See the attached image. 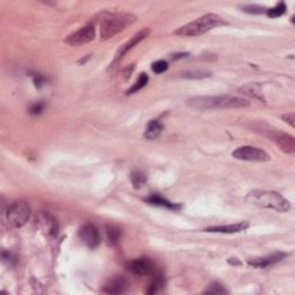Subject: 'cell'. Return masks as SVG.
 <instances>
[{
	"instance_id": "obj_1",
	"label": "cell",
	"mask_w": 295,
	"mask_h": 295,
	"mask_svg": "<svg viewBox=\"0 0 295 295\" xmlns=\"http://www.w3.org/2000/svg\"><path fill=\"white\" fill-rule=\"evenodd\" d=\"M100 24V39L107 40L114 37L119 32L124 31L127 27L136 21V16L131 13H111L103 12L96 16Z\"/></svg>"
},
{
	"instance_id": "obj_2",
	"label": "cell",
	"mask_w": 295,
	"mask_h": 295,
	"mask_svg": "<svg viewBox=\"0 0 295 295\" xmlns=\"http://www.w3.org/2000/svg\"><path fill=\"white\" fill-rule=\"evenodd\" d=\"M188 105L196 110H225V108H244L250 105L247 99L234 96H200L188 100Z\"/></svg>"
},
{
	"instance_id": "obj_3",
	"label": "cell",
	"mask_w": 295,
	"mask_h": 295,
	"mask_svg": "<svg viewBox=\"0 0 295 295\" xmlns=\"http://www.w3.org/2000/svg\"><path fill=\"white\" fill-rule=\"evenodd\" d=\"M246 202L256 208L271 209L274 211L287 212L290 210V203L281 194L271 191H253L247 194Z\"/></svg>"
},
{
	"instance_id": "obj_4",
	"label": "cell",
	"mask_w": 295,
	"mask_h": 295,
	"mask_svg": "<svg viewBox=\"0 0 295 295\" xmlns=\"http://www.w3.org/2000/svg\"><path fill=\"white\" fill-rule=\"evenodd\" d=\"M226 24L227 23L219 15L209 13L180 27L174 31V35L181 36V37H196V36L203 35L217 27L226 26Z\"/></svg>"
},
{
	"instance_id": "obj_5",
	"label": "cell",
	"mask_w": 295,
	"mask_h": 295,
	"mask_svg": "<svg viewBox=\"0 0 295 295\" xmlns=\"http://www.w3.org/2000/svg\"><path fill=\"white\" fill-rule=\"evenodd\" d=\"M31 215L30 205L24 201H15L7 209V223L14 228H20L29 220Z\"/></svg>"
},
{
	"instance_id": "obj_6",
	"label": "cell",
	"mask_w": 295,
	"mask_h": 295,
	"mask_svg": "<svg viewBox=\"0 0 295 295\" xmlns=\"http://www.w3.org/2000/svg\"><path fill=\"white\" fill-rule=\"evenodd\" d=\"M232 156L235 159L244 161H255V163H265L270 160V155L266 151L262 150L260 148L250 147V145H244V147L237 148L233 151Z\"/></svg>"
},
{
	"instance_id": "obj_7",
	"label": "cell",
	"mask_w": 295,
	"mask_h": 295,
	"mask_svg": "<svg viewBox=\"0 0 295 295\" xmlns=\"http://www.w3.org/2000/svg\"><path fill=\"white\" fill-rule=\"evenodd\" d=\"M95 36L96 28L92 23H89L84 27L80 28L79 30L72 32L71 35H68L66 39H65V43L70 46H81L94 40Z\"/></svg>"
},
{
	"instance_id": "obj_8",
	"label": "cell",
	"mask_w": 295,
	"mask_h": 295,
	"mask_svg": "<svg viewBox=\"0 0 295 295\" xmlns=\"http://www.w3.org/2000/svg\"><path fill=\"white\" fill-rule=\"evenodd\" d=\"M35 225L46 237H55L59 231L58 221L47 211H39L36 215Z\"/></svg>"
},
{
	"instance_id": "obj_9",
	"label": "cell",
	"mask_w": 295,
	"mask_h": 295,
	"mask_svg": "<svg viewBox=\"0 0 295 295\" xmlns=\"http://www.w3.org/2000/svg\"><path fill=\"white\" fill-rule=\"evenodd\" d=\"M151 30L149 29V28H144V29H142L141 31L137 32V34H135L133 37L128 40L127 43H125L123 46H120V48L118 51H116L115 53V56H114V60H113V63L111 65V67L115 66L116 64H118L121 59L124 58L125 55H126L129 51L132 50V48H134L137 44L142 42L143 39H145L148 37L149 35H150Z\"/></svg>"
},
{
	"instance_id": "obj_10",
	"label": "cell",
	"mask_w": 295,
	"mask_h": 295,
	"mask_svg": "<svg viewBox=\"0 0 295 295\" xmlns=\"http://www.w3.org/2000/svg\"><path fill=\"white\" fill-rule=\"evenodd\" d=\"M78 235L80 240L83 242L87 247L94 249L97 248L100 244V234L98 228L92 224H86L79 229Z\"/></svg>"
},
{
	"instance_id": "obj_11",
	"label": "cell",
	"mask_w": 295,
	"mask_h": 295,
	"mask_svg": "<svg viewBox=\"0 0 295 295\" xmlns=\"http://www.w3.org/2000/svg\"><path fill=\"white\" fill-rule=\"evenodd\" d=\"M269 137L272 142L279 147L282 152L288 153V155H293L295 152V140L292 135L282 132H272L269 133Z\"/></svg>"
},
{
	"instance_id": "obj_12",
	"label": "cell",
	"mask_w": 295,
	"mask_h": 295,
	"mask_svg": "<svg viewBox=\"0 0 295 295\" xmlns=\"http://www.w3.org/2000/svg\"><path fill=\"white\" fill-rule=\"evenodd\" d=\"M129 269H131L133 273L137 274V276H151V274L156 272L155 265L147 257H141L133 261L129 264Z\"/></svg>"
},
{
	"instance_id": "obj_13",
	"label": "cell",
	"mask_w": 295,
	"mask_h": 295,
	"mask_svg": "<svg viewBox=\"0 0 295 295\" xmlns=\"http://www.w3.org/2000/svg\"><path fill=\"white\" fill-rule=\"evenodd\" d=\"M286 256H287V254H285V253H274L272 254V255L255 258V260H250L248 261V263L252 266H254V268L265 269V268H270V266L279 263V262L284 260Z\"/></svg>"
},
{
	"instance_id": "obj_14",
	"label": "cell",
	"mask_w": 295,
	"mask_h": 295,
	"mask_svg": "<svg viewBox=\"0 0 295 295\" xmlns=\"http://www.w3.org/2000/svg\"><path fill=\"white\" fill-rule=\"evenodd\" d=\"M129 287V282L124 276H116L105 285L103 289L106 294H121L125 293Z\"/></svg>"
},
{
	"instance_id": "obj_15",
	"label": "cell",
	"mask_w": 295,
	"mask_h": 295,
	"mask_svg": "<svg viewBox=\"0 0 295 295\" xmlns=\"http://www.w3.org/2000/svg\"><path fill=\"white\" fill-rule=\"evenodd\" d=\"M249 227V223L247 221H240V223L232 224V225H223V226H211L205 229V232L209 233H223V234H233L240 233L246 231Z\"/></svg>"
},
{
	"instance_id": "obj_16",
	"label": "cell",
	"mask_w": 295,
	"mask_h": 295,
	"mask_svg": "<svg viewBox=\"0 0 295 295\" xmlns=\"http://www.w3.org/2000/svg\"><path fill=\"white\" fill-rule=\"evenodd\" d=\"M164 131L163 124L160 123L159 120H151L150 123L147 125V128H145L144 132V137L147 140H155L157 137H159L161 132Z\"/></svg>"
},
{
	"instance_id": "obj_17",
	"label": "cell",
	"mask_w": 295,
	"mask_h": 295,
	"mask_svg": "<svg viewBox=\"0 0 295 295\" xmlns=\"http://www.w3.org/2000/svg\"><path fill=\"white\" fill-rule=\"evenodd\" d=\"M147 202H149V203L152 204V205H158V207L167 208V209H171V210H180L181 209V205L175 204V203H172V202L165 200L164 197H161L159 195H152V196H150L147 200Z\"/></svg>"
},
{
	"instance_id": "obj_18",
	"label": "cell",
	"mask_w": 295,
	"mask_h": 295,
	"mask_svg": "<svg viewBox=\"0 0 295 295\" xmlns=\"http://www.w3.org/2000/svg\"><path fill=\"white\" fill-rule=\"evenodd\" d=\"M106 235L110 245L116 246L121 241V238H123V231L119 227H116V226H106Z\"/></svg>"
},
{
	"instance_id": "obj_19",
	"label": "cell",
	"mask_w": 295,
	"mask_h": 295,
	"mask_svg": "<svg viewBox=\"0 0 295 295\" xmlns=\"http://www.w3.org/2000/svg\"><path fill=\"white\" fill-rule=\"evenodd\" d=\"M164 284H165V280H164V277L161 273H156L155 276H153V279L151 280L150 285H149V288L147 289V293L148 294H156L161 290V288L164 287Z\"/></svg>"
},
{
	"instance_id": "obj_20",
	"label": "cell",
	"mask_w": 295,
	"mask_h": 295,
	"mask_svg": "<svg viewBox=\"0 0 295 295\" xmlns=\"http://www.w3.org/2000/svg\"><path fill=\"white\" fill-rule=\"evenodd\" d=\"M240 90L244 92L246 95H249L254 97V98H257V99H261V100H264L263 97H262V92L260 90V87H258V84L256 83H249V84H246L245 87H242Z\"/></svg>"
},
{
	"instance_id": "obj_21",
	"label": "cell",
	"mask_w": 295,
	"mask_h": 295,
	"mask_svg": "<svg viewBox=\"0 0 295 295\" xmlns=\"http://www.w3.org/2000/svg\"><path fill=\"white\" fill-rule=\"evenodd\" d=\"M286 10H287L286 4L280 2V3H278L276 6H273L272 8H269V10L266 11V14H268L269 18H271V19L280 18V16H282L286 13Z\"/></svg>"
},
{
	"instance_id": "obj_22",
	"label": "cell",
	"mask_w": 295,
	"mask_h": 295,
	"mask_svg": "<svg viewBox=\"0 0 295 295\" xmlns=\"http://www.w3.org/2000/svg\"><path fill=\"white\" fill-rule=\"evenodd\" d=\"M148 82H149V76L145 74V73H142V74L140 75V78L137 79V81L134 83V86H133L131 89H128L126 94L132 95V94H135V92H139L141 89H143L145 86H147Z\"/></svg>"
},
{
	"instance_id": "obj_23",
	"label": "cell",
	"mask_w": 295,
	"mask_h": 295,
	"mask_svg": "<svg viewBox=\"0 0 295 295\" xmlns=\"http://www.w3.org/2000/svg\"><path fill=\"white\" fill-rule=\"evenodd\" d=\"M147 183V176H145L142 172H134L132 174V184L134 186V188L139 189L143 187L144 184Z\"/></svg>"
},
{
	"instance_id": "obj_24",
	"label": "cell",
	"mask_w": 295,
	"mask_h": 295,
	"mask_svg": "<svg viewBox=\"0 0 295 295\" xmlns=\"http://www.w3.org/2000/svg\"><path fill=\"white\" fill-rule=\"evenodd\" d=\"M151 70L156 74H161V73L166 72L168 70V64L165 60H158V62L153 63L151 66Z\"/></svg>"
},
{
	"instance_id": "obj_25",
	"label": "cell",
	"mask_w": 295,
	"mask_h": 295,
	"mask_svg": "<svg viewBox=\"0 0 295 295\" xmlns=\"http://www.w3.org/2000/svg\"><path fill=\"white\" fill-rule=\"evenodd\" d=\"M242 10L250 14H263V13H266V11H268L265 7L258 6V5L245 6V7H242Z\"/></svg>"
},
{
	"instance_id": "obj_26",
	"label": "cell",
	"mask_w": 295,
	"mask_h": 295,
	"mask_svg": "<svg viewBox=\"0 0 295 295\" xmlns=\"http://www.w3.org/2000/svg\"><path fill=\"white\" fill-rule=\"evenodd\" d=\"M205 293L207 294H225V293H227V290L223 287V285L215 282V284L210 285L209 289H207V292Z\"/></svg>"
},
{
	"instance_id": "obj_27",
	"label": "cell",
	"mask_w": 295,
	"mask_h": 295,
	"mask_svg": "<svg viewBox=\"0 0 295 295\" xmlns=\"http://www.w3.org/2000/svg\"><path fill=\"white\" fill-rule=\"evenodd\" d=\"M211 75V73L209 72H192V73H186L184 78L186 79H204L209 78Z\"/></svg>"
},
{
	"instance_id": "obj_28",
	"label": "cell",
	"mask_w": 295,
	"mask_h": 295,
	"mask_svg": "<svg viewBox=\"0 0 295 295\" xmlns=\"http://www.w3.org/2000/svg\"><path fill=\"white\" fill-rule=\"evenodd\" d=\"M44 107H45V105H44V103H35V104H32L30 106L29 112L31 113V114L37 115V114H40V113L44 111Z\"/></svg>"
},
{
	"instance_id": "obj_29",
	"label": "cell",
	"mask_w": 295,
	"mask_h": 295,
	"mask_svg": "<svg viewBox=\"0 0 295 295\" xmlns=\"http://www.w3.org/2000/svg\"><path fill=\"white\" fill-rule=\"evenodd\" d=\"M282 120L285 121V123L289 124L290 127H294V120H295V115L294 113H287V114H284L281 116Z\"/></svg>"
},
{
	"instance_id": "obj_30",
	"label": "cell",
	"mask_w": 295,
	"mask_h": 295,
	"mask_svg": "<svg viewBox=\"0 0 295 295\" xmlns=\"http://www.w3.org/2000/svg\"><path fill=\"white\" fill-rule=\"evenodd\" d=\"M44 82H45V79H44L42 75H39V74L34 75V83H35L36 87L40 88L44 84Z\"/></svg>"
}]
</instances>
